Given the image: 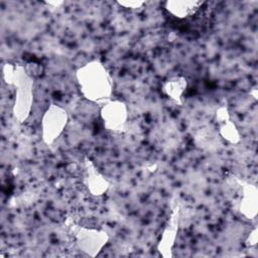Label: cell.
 <instances>
[{"instance_id":"7a4b0ae2","label":"cell","mask_w":258,"mask_h":258,"mask_svg":"<svg viewBox=\"0 0 258 258\" xmlns=\"http://www.w3.org/2000/svg\"><path fill=\"white\" fill-rule=\"evenodd\" d=\"M67 123V114L61 109L51 106L43 118V138L46 142L53 141Z\"/></svg>"},{"instance_id":"277c9868","label":"cell","mask_w":258,"mask_h":258,"mask_svg":"<svg viewBox=\"0 0 258 258\" xmlns=\"http://www.w3.org/2000/svg\"><path fill=\"white\" fill-rule=\"evenodd\" d=\"M107 237L104 233H86V234H80L78 243L80 245V248L82 251L90 254L95 255L100 251L102 246L106 244Z\"/></svg>"},{"instance_id":"5b68a950","label":"cell","mask_w":258,"mask_h":258,"mask_svg":"<svg viewBox=\"0 0 258 258\" xmlns=\"http://www.w3.org/2000/svg\"><path fill=\"white\" fill-rule=\"evenodd\" d=\"M186 80H184L181 77H173L168 79L164 83L163 90L171 100H173L176 103H181L183 100L184 93L186 91Z\"/></svg>"},{"instance_id":"8992f818","label":"cell","mask_w":258,"mask_h":258,"mask_svg":"<svg viewBox=\"0 0 258 258\" xmlns=\"http://www.w3.org/2000/svg\"><path fill=\"white\" fill-rule=\"evenodd\" d=\"M168 10L176 17L184 18L196 13L201 5V2H168Z\"/></svg>"},{"instance_id":"3957f363","label":"cell","mask_w":258,"mask_h":258,"mask_svg":"<svg viewBox=\"0 0 258 258\" xmlns=\"http://www.w3.org/2000/svg\"><path fill=\"white\" fill-rule=\"evenodd\" d=\"M102 117L107 128L111 130H121L126 120V109L119 102L110 103L104 107Z\"/></svg>"},{"instance_id":"6da1fadb","label":"cell","mask_w":258,"mask_h":258,"mask_svg":"<svg viewBox=\"0 0 258 258\" xmlns=\"http://www.w3.org/2000/svg\"><path fill=\"white\" fill-rule=\"evenodd\" d=\"M83 94L91 100H102L110 94V80L104 67L98 62L90 63L78 72Z\"/></svg>"}]
</instances>
